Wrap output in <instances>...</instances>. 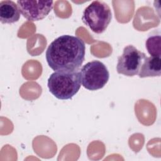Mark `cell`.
<instances>
[{
	"instance_id": "cell-6",
	"label": "cell",
	"mask_w": 161,
	"mask_h": 161,
	"mask_svg": "<svg viewBox=\"0 0 161 161\" xmlns=\"http://www.w3.org/2000/svg\"><path fill=\"white\" fill-rule=\"evenodd\" d=\"M20 13L31 21L45 18L53 8V1H17Z\"/></svg>"
},
{
	"instance_id": "cell-8",
	"label": "cell",
	"mask_w": 161,
	"mask_h": 161,
	"mask_svg": "<svg viewBox=\"0 0 161 161\" xmlns=\"http://www.w3.org/2000/svg\"><path fill=\"white\" fill-rule=\"evenodd\" d=\"M161 75V58L158 56H150L145 58L140 70L138 76L140 78L159 77Z\"/></svg>"
},
{
	"instance_id": "cell-2",
	"label": "cell",
	"mask_w": 161,
	"mask_h": 161,
	"mask_svg": "<svg viewBox=\"0 0 161 161\" xmlns=\"http://www.w3.org/2000/svg\"><path fill=\"white\" fill-rule=\"evenodd\" d=\"M80 72L78 70L55 71L48 79L49 91L57 99H70L80 88Z\"/></svg>"
},
{
	"instance_id": "cell-5",
	"label": "cell",
	"mask_w": 161,
	"mask_h": 161,
	"mask_svg": "<svg viewBox=\"0 0 161 161\" xmlns=\"http://www.w3.org/2000/svg\"><path fill=\"white\" fill-rule=\"evenodd\" d=\"M145 54L132 45L126 46L118 58L116 70L118 74L132 77L139 74Z\"/></svg>"
},
{
	"instance_id": "cell-4",
	"label": "cell",
	"mask_w": 161,
	"mask_h": 161,
	"mask_svg": "<svg viewBox=\"0 0 161 161\" xmlns=\"http://www.w3.org/2000/svg\"><path fill=\"white\" fill-rule=\"evenodd\" d=\"M80 76L84 87L89 91H96L103 88L107 84L109 73L103 62L92 60L82 66Z\"/></svg>"
},
{
	"instance_id": "cell-3",
	"label": "cell",
	"mask_w": 161,
	"mask_h": 161,
	"mask_svg": "<svg viewBox=\"0 0 161 161\" xmlns=\"http://www.w3.org/2000/svg\"><path fill=\"white\" fill-rule=\"evenodd\" d=\"M112 19L111 8L104 2L94 1L84 10L82 20L93 32L103 33Z\"/></svg>"
},
{
	"instance_id": "cell-9",
	"label": "cell",
	"mask_w": 161,
	"mask_h": 161,
	"mask_svg": "<svg viewBox=\"0 0 161 161\" xmlns=\"http://www.w3.org/2000/svg\"><path fill=\"white\" fill-rule=\"evenodd\" d=\"M146 48L151 56L161 55V38L159 31L151 32L146 40Z\"/></svg>"
},
{
	"instance_id": "cell-7",
	"label": "cell",
	"mask_w": 161,
	"mask_h": 161,
	"mask_svg": "<svg viewBox=\"0 0 161 161\" xmlns=\"http://www.w3.org/2000/svg\"><path fill=\"white\" fill-rule=\"evenodd\" d=\"M19 18L20 11L14 2L9 0L0 2V21L2 23H14L18 21Z\"/></svg>"
},
{
	"instance_id": "cell-1",
	"label": "cell",
	"mask_w": 161,
	"mask_h": 161,
	"mask_svg": "<svg viewBox=\"0 0 161 161\" xmlns=\"http://www.w3.org/2000/svg\"><path fill=\"white\" fill-rule=\"evenodd\" d=\"M86 45L80 38L64 35L50 43L45 53L49 67L55 71L78 70L85 57Z\"/></svg>"
}]
</instances>
